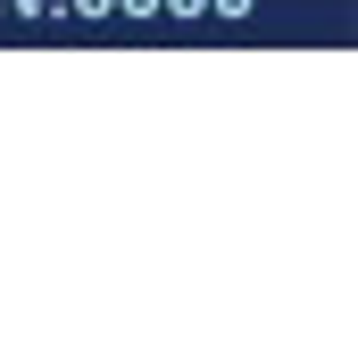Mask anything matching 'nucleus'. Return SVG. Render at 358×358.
<instances>
[]
</instances>
